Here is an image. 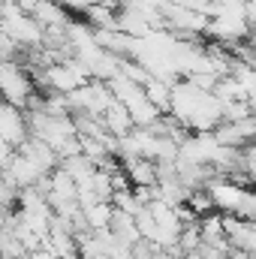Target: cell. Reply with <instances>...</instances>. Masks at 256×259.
<instances>
[{
    "instance_id": "2",
    "label": "cell",
    "mask_w": 256,
    "mask_h": 259,
    "mask_svg": "<svg viewBox=\"0 0 256 259\" xmlns=\"http://www.w3.org/2000/svg\"><path fill=\"white\" fill-rule=\"evenodd\" d=\"M0 130H3V145H12V148H21L27 139H30V121H27V112L15 109V106H3V115H0Z\"/></svg>"
},
{
    "instance_id": "1",
    "label": "cell",
    "mask_w": 256,
    "mask_h": 259,
    "mask_svg": "<svg viewBox=\"0 0 256 259\" xmlns=\"http://www.w3.org/2000/svg\"><path fill=\"white\" fill-rule=\"evenodd\" d=\"M30 78H33L30 69L18 66L15 61H3V91H6L9 106H15V109H21V112L30 109V103H33V97H36Z\"/></svg>"
},
{
    "instance_id": "3",
    "label": "cell",
    "mask_w": 256,
    "mask_h": 259,
    "mask_svg": "<svg viewBox=\"0 0 256 259\" xmlns=\"http://www.w3.org/2000/svg\"><path fill=\"white\" fill-rule=\"evenodd\" d=\"M247 42H250V49H253V52H256V27H253V30H250V36H247Z\"/></svg>"
}]
</instances>
